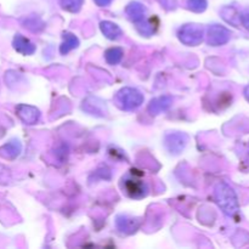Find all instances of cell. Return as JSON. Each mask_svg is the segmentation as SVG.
I'll return each mask as SVG.
<instances>
[{"label": "cell", "instance_id": "obj_1", "mask_svg": "<svg viewBox=\"0 0 249 249\" xmlns=\"http://www.w3.org/2000/svg\"><path fill=\"white\" fill-rule=\"evenodd\" d=\"M215 198L219 207L223 209L224 213L229 216H235L240 211L237 196L235 191L225 182H220L215 187Z\"/></svg>", "mask_w": 249, "mask_h": 249}, {"label": "cell", "instance_id": "obj_2", "mask_svg": "<svg viewBox=\"0 0 249 249\" xmlns=\"http://www.w3.org/2000/svg\"><path fill=\"white\" fill-rule=\"evenodd\" d=\"M116 101L122 109L131 111L138 108L143 102V96L140 91L131 88H124L116 95Z\"/></svg>", "mask_w": 249, "mask_h": 249}, {"label": "cell", "instance_id": "obj_3", "mask_svg": "<svg viewBox=\"0 0 249 249\" xmlns=\"http://www.w3.org/2000/svg\"><path fill=\"white\" fill-rule=\"evenodd\" d=\"M179 39L186 45H198L203 40V28L199 24H186L180 28Z\"/></svg>", "mask_w": 249, "mask_h": 249}, {"label": "cell", "instance_id": "obj_4", "mask_svg": "<svg viewBox=\"0 0 249 249\" xmlns=\"http://www.w3.org/2000/svg\"><path fill=\"white\" fill-rule=\"evenodd\" d=\"M231 38V32L226 27L214 24L208 29V43L213 46L224 45Z\"/></svg>", "mask_w": 249, "mask_h": 249}, {"label": "cell", "instance_id": "obj_5", "mask_svg": "<svg viewBox=\"0 0 249 249\" xmlns=\"http://www.w3.org/2000/svg\"><path fill=\"white\" fill-rule=\"evenodd\" d=\"M124 190L133 198H142L147 194V186L145 182L136 178H129L124 180Z\"/></svg>", "mask_w": 249, "mask_h": 249}, {"label": "cell", "instance_id": "obj_6", "mask_svg": "<svg viewBox=\"0 0 249 249\" xmlns=\"http://www.w3.org/2000/svg\"><path fill=\"white\" fill-rule=\"evenodd\" d=\"M17 116L22 119L26 124H34L36 123V121L39 119V113L38 109L33 106H27V105H21V106L17 107Z\"/></svg>", "mask_w": 249, "mask_h": 249}, {"label": "cell", "instance_id": "obj_7", "mask_svg": "<svg viewBox=\"0 0 249 249\" xmlns=\"http://www.w3.org/2000/svg\"><path fill=\"white\" fill-rule=\"evenodd\" d=\"M14 48L15 50L18 51L19 53L23 55H32L36 51V46L31 43L27 38H24L21 34H17L14 38Z\"/></svg>", "mask_w": 249, "mask_h": 249}, {"label": "cell", "instance_id": "obj_8", "mask_svg": "<svg viewBox=\"0 0 249 249\" xmlns=\"http://www.w3.org/2000/svg\"><path fill=\"white\" fill-rule=\"evenodd\" d=\"M126 15L129 16V18L134 22H140L141 19H143V16H145V7H143L142 4L138 1L130 2L126 7Z\"/></svg>", "mask_w": 249, "mask_h": 249}, {"label": "cell", "instance_id": "obj_9", "mask_svg": "<svg viewBox=\"0 0 249 249\" xmlns=\"http://www.w3.org/2000/svg\"><path fill=\"white\" fill-rule=\"evenodd\" d=\"M186 145V136L181 134H174L167 138V146L172 153H179Z\"/></svg>", "mask_w": 249, "mask_h": 249}, {"label": "cell", "instance_id": "obj_10", "mask_svg": "<svg viewBox=\"0 0 249 249\" xmlns=\"http://www.w3.org/2000/svg\"><path fill=\"white\" fill-rule=\"evenodd\" d=\"M21 152V143L18 141H10L6 145L0 147V156L7 160L16 158Z\"/></svg>", "mask_w": 249, "mask_h": 249}, {"label": "cell", "instance_id": "obj_11", "mask_svg": "<svg viewBox=\"0 0 249 249\" xmlns=\"http://www.w3.org/2000/svg\"><path fill=\"white\" fill-rule=\"evenodd\" d=\"M170 105H172V97L169 96L158 97V99L153 100V101L151 102L150 106H148V111L151 112V114H158L160 113V112L169 108Z\"/></svg>", "mask_w": 249, "mask_h": 249}, {"label": "cell", "instance_id": "obj_12", "mask_svg": "<svg viewBox=\"0 0 249 249\" xmlns=\"http://www.w3.org/2000/svg\"><path fill=\"white\" fill-rule=\"evenodd\" d=\"M100 28H101L102 33L105 34V36L111 40H114V39H118L119 36H122V31L116 23L109 21H104L100 23Z\"/></svg>", "mask_w": 249, "mask_h": 249}, {"label": "cell", "instance_id": "obj_13", "mask_svg": "<svg viewBox=\"0 0 249 249\" xmlns=\"http://www.w3.org/2000/svg\"><path fill=\"white\" fill-rule=\"evenodd\" d=\"M63 43L62 45H61V53H70L71 50H73V49H75L78 46V44H79V41H78V38L75 36H73V34L71 33H65V36H63Z\"/></svg>", "mask_w": 249, "mask_h": 249}, {"label": "cell", "instance_id": "obj_14", "mask_svg": "<svg viewBox=\"0 0 249 249\" xmlns=\"http://www.w3.org/2000/svg\"><path fill=\"white\" fill-rule=\"evenodd\" d=\"M105 56H106V61L109 65H117L123 58V50L121 48L108 49L106 51V53H105Z\"/></svg>", "mask_w": 249, "mask_h": 249}, {"label": "cell", "instance_id": "obj_15", "mask_svg": "<svg viewBox=\"0 0 249 249\" xmlns=\"http://www.w3.org/2000/svg\"><path fill=\"white\" fill-rule=\"evenodd\" d=\"M119 223H123V226H118L119 230L123 232H133L138 229V223L135 219H129V218H118Z\"/></svg>", "mask_w": 249, "mask_h": 249}, {"label": "cell", "instance_id": "obj_16", "mask_svg": "<svg viewBox=\"0 0 249 249\" xmlns=\"http://www.w3.org/2000/svg\"><path fill=\"white\" fill-rule=\"evenodd\" d=\"M83 5V0H61V6L70 12H78Z\"/></svg>", "mask_w": 249, "mask_h": 249}, {"label": "cell", "instance_id": "obj_17", "mask_svg": "<svg viewBox=\"0 0 249 249\" xmlns=\"http://www.w3.org/2000/svg\"><path fill=\"white\" fill-rule=\"evenodd\" d=\"M187 6L195 12H203L207 9V0H187Z\"/></svg>", "mask_w": 249, "mask_h": 249}, {"label": "cell", "instance_id": "obj_18", "mask_svg": "<svg viewBox=\"0 0 249 249\" xmlns=\"http://www.w3.org/2000/svg\"><path fill=\"white\" fill-rule=\"evenodd\" d=\"M241 22H242V24L245 26V28L249 31V12H245V14L241 16Z\"/></svg>", "mask_w": 249, "mask_h": 249}, {"label": "cell", "instance_id": "obj_19", "mask_svg": "<svg viewBox=\"0 0 249 249\" xmlns=\"http://www.w3.org/2000/svg\"><path fill=\"white\" fill-rule=\"evenodd\" d=\"M162 4L168 9H174L177 6V0H162Z\"/></svg>", "mask_w": 249, "mask_h": 249}, {"label": "cell", "instance_id": "obj_20", "mask_svg": "<svg viewBox=\"0 0 249 249\" xmlns=\"http://www.w3.org/2000/svg\"><path fill=\"white\" fill-rule=\"evenodd\" d=\"M94 1L96 2V5H99V6H108L112 2V0H94Z\"/></svg>", "mask_w": 249, "mask_h": 249}, {"label": "cell", "instance_id": "obj_21", "mask_svg": "<svg viewBox=\"0 0 249 249\" xmlns=\"http://www.w3.org/2000/svg\"><path fill=\"white\" fill-rule=\"evenodd\" d=\"M245 94H246V96H247V99L249 100V87L246 88V91H245Z\"/></svg>", "mask_w": 249, "mask_h": 249}]
</instances>
